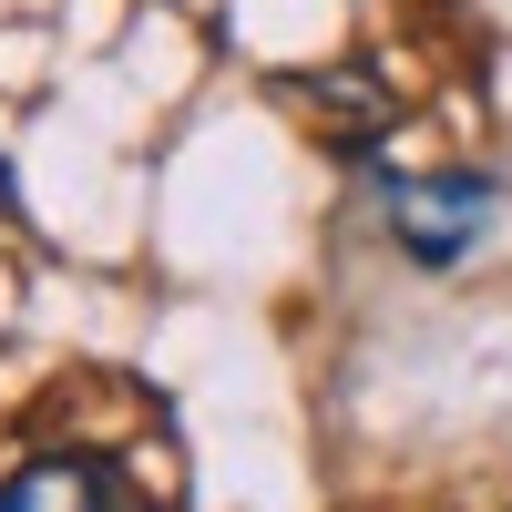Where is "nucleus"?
Returning a JSON list of instances; mask_svg holds the SVG:
<instances>
[{
	"mask_svg": "<svg viewBox=\"0 0 512 512\" xmlns=\"http://www.w3.org/2000/svg\"><path fill=\"white\" fill-rule=\"evenodd\" d=\"M379 226H390V246L410 256V267L451 277L461 256L502 226V185L472 175V164H451V175H390L379 185Z\"/></svg>",
	"mask_w": 512,
	"mask_h": 512,
	"instance_id": "1",
	"label": "nucleus"
},
{
	"mask_svg": "<svg viewBox=\"0 0 512 512\" xmlns=\"http://www.w3.org/2000/svg\"><path fill=\"white\" fill-rule=\"evenodd\" d=\"M0 512H154V502L113 451H31L0 482Z\"/></svg>",
	"mask_w": 512,
	"mask_h": 512,
	"instance_id": "2",
	"label": "nucleus"
},
{
	"mask_svg": "<svg viewBox=\"0 0 512 512\" xmlns=\"http://www.w3.org/2000/svg\"><path fill=\"white\" fill-rule=\"evenodd\" d=\"M287 93L308 103V123H318V134H328L338 154H369V144L390 134V123H400V103H390V82H379L369 62H338V72H297Z\"/></svg>",
	"mask_w": 512,
	"mask_h": 512,
	"instance_id": "3",
	"label": "nucleus"
},
{
	"mask_svg": "<svg viewBox=\"0 0 512 512\" xmlns=\"http://www.w3.org/2000/svg\"><path fill=\"white\" fill-rule=\"evenodd\" d=\"M0 216H11V164H0Z\"/></svg>",
	"mask_w": 512,
	"mask_h": 512,
	"instance_id": "4",
	"label": "nucleus"
}]
</instances>
